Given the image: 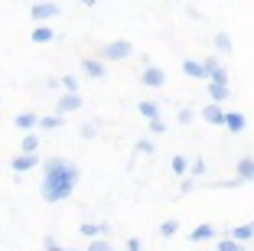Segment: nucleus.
Returning <instances> with one entry per match:
<instances>
[{
	"instance_id": "obj_1",
	"label": "nucleus",
	"mask_w": 254,
	"mask_h": 251,
	"mask_svg": "<svg viewBox=\"0 0 254 251\" xmlns=\"http://www.w3.org/2000/svg\"><path fill=\"white\" fill-rule=\"evenodd\" d=\"M78 179H82L78 163H72L68 157H49V160H43L39 196H43L46 202H65V199H72Z\"/></svg>"
},
{
	"instance_id": "obj_2",
	"label": "nucleus",
	"mask_w": 254,
	"mask_h": 251,
	"mask_svg": "<svg viewBox=\"0 0 254 251\" xmlns=\"http://www.w3.org/2000/svg\"><path fill=\"white\" fill-rule=\"evenodd\" d=\"M134 56V46L127 43V39H114V43H105L98 49V59L101 62H124Z\"/></svg>"
},
{
	"instance_id": "obj_3",
	"label": "nucleus",
	"mask_w": 254,
	"mask_h": 251,
	"mask_svg": "<svg viewBox=\"0 0 254 251\" xmlns=\"http://www.w3.org/2000/svg\"><path fill=\"white\" fill-rule=\"evenodd\" d=\"M30 16L36 20V26H46V20L59 16V3H33V7H30Z\"/></svg>"
},
{
	"instance_id": "obj_4",
	"label": "nucleus",
	"mask_w": 254,
	"mask_h": 251,
	"mask_svg": "<svg viewBox=\"0 0 254 251\" xmlns=\"http://www.w3.org/2000/svg\"><path fill=\"white\" fill-rule=\"evenodd\" d=\"M140 82L147 85V88H163V85H166V72H163V69H157V66H143Z\"/></svg>"
},
{
	"instance_id": "obj_5",
	"label": "nucleus",
	"mask_w": 254,
	"mask_h": 251,
	"mask_svg": "<svg viewBox=\"0 0 254 251\" xmlns=\"http://www.w3.org/2000/svg\"><path fill=\"white\" fill-rule=\"evenodd\" d=\"M10 167H13V173H30L39 167V154H16L10 160Z\"/></svg>"
},
{
	"instance_id": "obj_6",
	"label": "nucleus",
	"mask_w": 254,
	"mask_h": 251,
	"mask_svg": "<svg viewBox=\"0 0 254 251\" xmlns=\"http://www.w3.org/2000/svg\"><path fill=\"white\" fill-rule=\"evenodd\" d=\"M82 95H59V101H56V114L59 118H65V114H72V111L82 108Z\"/></svg>"
},
{
	"instance_id": "obj_7",
	"label": "nucleus",
	"mask_w": 254,
	"mask_h": 251,
	"mask_svg": "<svg viewBox=\"0 0 254 251\" xmlns=\"http://www.w3.org/2000/svg\"><path fill=\"white\" fill-rule=\"evenodd\" d=\"M225 131H232V134H245L248 127V118L241 114V111H225V121H222Z\"/></svg>"
},
{
	"instance_id": "obj_8",
	"label": "nucleus",
	"mask_w": 254,
	"mask_h": 251,
	"mask_svg": "<svg viewBox=\"0 0 254 251\" xmlns=\"http://www.w3.org/2000/svg\"><path fill=\"white\" fill-rule=\"evenodd\" d=\"M235 179L238 183H254V157H241L235 163Z\"/></svg>"
},
{
	"instance_id": "obj_9",
	"label": "nucleus",
	"mask_w": 254,
	"mask_h": 251,
	"mask_svg": "<svg viewBox=\"0 0 254 251\" xmlns=\"http://www.w3.org/2000/svg\"><path fill=\"white\" fill-rule=\"evenodd\" d=\"M199 114H202V121H205V124H215V127L225 121V108H222V104H205Z\"/></svg>"
},
{
	"instance_id": "obj_10",
	"label": "nucleus",
	"mask_w": 254,
	"mask_h": 251,
	"mask_svg": "<svg viewBox=\"0 0 254 251\" xmlns=\"http://www.w3.org/2000/svg\"><path fill=\"white\" fill-rule=\"evenodd\" d=\"M82 72H85V79H105L108 69H105V62H101V59H85L82 62Z\"/></svg>"
},
{
	"instance_id": "obj_11",
	"label": "nucleus",
	"mask_w": 254,
	"mask_h": 251,
	"mask_svg": "<svg viewBox=\"0 0 254 251\" xmlns=\"http://www.w3.org/2000/svg\"><path fill=\"white\" fill-rule=\"evenodd\" d=\"M13 124L20 127V131H26V134H33V127L39 124V114H33V111H20L13 118Z\"/></svg>"
},
{
	"instance_id": "obj_12",
	"label": "nucleus",
	"mask_w": 254,
	"mask_h": 251,
	"mask_svg": "<svg viewBox=\"0 0 254 251\" xmlns=\"http://www.w3.org/2000/svg\"><path fill=\"white\" fill-rule=\"evenodd\" d=\"M183 75H186V79H195V82H205V69L195 59H183Z\"/></svg>"
},
{
	"instance_id": "obj_13",
	"label": "nucleus",
	"mask_w": 254,
	"mask_h": 251,
	"mask_svg": "<svg viewBox=\"0 0 254 251\" xmlns=\"http://www.w3.org/2000/svg\"><path fill=\"white\" fill-rule=\"evenodd\" d=\"M228 238H232V242H238V245H251L254 242V232H251V225H235L232 232H228Z\"/></svg>"
},
{
	"instance_id": "obj_14",
	"label": "nucleus",
	"mask_w": 254,
	"mask_h": 251,
	"mask_svg": "<svg viewBox=\"0 0 254 251\" xmlns=\"http://www.w3.org/2000/svg\"><path fill=\"white\" fill-rule=\"evenodd\" d=\"M215 238V225H195L192 232H189V242H212Z\"/></svg>"
},
{
	"instance_id": "obj_15",
	"label": "nucleus",
	"mask_w": 254,
	"mask_h": 251,
	"mask_svg": "<svg viewBox=\"0 0 254 251\" xmlns=\"http://www.w3.org/2000/svg\"><path fill=\"white\" fill-rule=\"evenodd\" d=\"M170 170H173V176L186 179V176H189V157L176 154V157H173V160H170Z\"/></svg>"
},
{
	"instance_id": "obj_16",
	"label": "nucleus",
	"mask_w": 254,
	"mask_h": 251,
	"mask_svg": "<svg viewBox=\"0 0 254 251\" xmlns=\"http://www.w3.org/2000/svg\"><path fill=\"white\" fill-rule=\"evenodd\" d=\"M225 98H232L228 85H209V104H222Z\"/></svg>"
},
{
	"instance_id": "obj_17",
	"label": "nucleus",
	"mask_w": 254,
	"mask_h": 251,
	"mask_svg": "<svg viewBox=\"0 0 254 251\" xmlns=\"http://www.w3.org/2000/svg\"><path fill=\"white\" fill-rule=\"evenodd\" d=\"M137 111H140L147 121H160V104L157 101H140V104H137Z\"/></svg>"
},
{
	"instance_id": "obj_18",
	"label": "nucleus",
	"mask_w": 254,
	"mask_h": 251,
	"mask_svg": "<svg viewBox=\"0 0 254 251\" xmlns=\"http://www.w3.org/2000/svg\"><path fill=\"white\" fill-rule=\"evenodd\" d=\"M209 173V163L202 160V157H195V160H189V179H199Z\"/></svg>"
},
{
	"instance_id": "obj_19",
	"label": "nucleus",
	"mask_w": 254,
	"mask_h": 251,
	"mask_svg": "<svg viewBox=\"0 0 254 251\" xmlns=\"http://www.w3.org/2000/svg\"><path fill=\"white\" fill-rule=\"evenodd\" d=\"M62 124H65V118H59V114H46V118H39L36 127H43V131H59Z\"/></svg>"
},
{
	"instance_id": "obj_20",
	"label": "nucleus",
	"mask_w": 254,
	"mask_h": 251,
	"mask_svg": "<svg viewBox=\"0 0 254 251\" xmlns=\"http://www.w3.org/2000/svg\"><path fill=\"white\" fill-rule=\"evenodd\" d=\"M39 150V134H26L20 144V154H36Z\"/></svg>"
},
{
	"instance_id": "obj_21",
	"label": "nucleus",
	"mask_w": 254,
	"mask_h": 251,
	"mask_svg": "<svg viewBox=\"0 0 254 251\" xmlns=\"http://www.w3.org/2000/svg\"><path fill=\"white\" fill-rule=\"evenodd\" d=\"M134 150H137V154H143V157H153V154H157V144L150 141V137H140V141L134 144Z\"/></svg>"
},
{
	"instance_id": "obj_22",
	"label": "nucleus",
	"mask_w": 254,
	"mask_h": 251,
	"mask_svg": "<svg viewBox=\"0 0 254 251\" xmlns=\"http://www.w3.org/2000/svg\"><path fill=\"white\" fill-rule=\"evenodd\" d=\"M53 39H56V33L49 26H36L33 30V43H53Z\"/></svg>"
},
{
	"instance_id": "obj_23",
	"label": "nucleus",
	"mask_w": 254,
	"mask_h": 251,
	"mask_svg": "<svg viewBox=\"0 0 254 251\" xmlns=\"http://www.w3.org/2000/svg\"><path fill=\"white\" fill-rule=\"evenodd\" d=\"M215 49L222 52V56H228V52H232V36H228V33H215Z\"/></svg>"
},
{
	"instance_id": "obj_24",
	"label": "nucleus",
	"mask_w": 254,
	"mask_h": 251,
	"mask_svg": "<svg viewBox=\"0 0 254 251\" xmlns=\"http://www.w3.org/2000/svg\"><path fill=\"white\" fill-rule=\"evenodd\" d=\"M59 85L65 88V95H78V79H75V75H62Z\"/></svg>"
},
{
	"instance_id": "obj_25",
	"label": "nucleus",
	"mask_w": 254,
	"mask_h": 251,
	"mask_svg": "<svg viewBox=\"0 0 254 251\" xmlns=\"http://www.w3.org/2000/svg\"><path fill=\"white\" fill-rule=\"evenodd\" d=\"M218 251H248V248L238 245V242H232L228 235H222V238H218Z\"/></svg>"
},
{
	"instance_id": "obj_26",
	"label": "nucleus",
	"mask_w": 254,
	"mask_h": 251,
	"mask_svg": "<svg viewBox=\"0 0 254 251\" xmlns=\"http://www.w3.org/2000/svg\"><path fill=\"white\" fill-rule=\"evenodd\" d=\"M176 232H180V222H176V219H166L163 225H160V235H163V238H173Z\"/></svg>"
},
{
	"instance_id": "obj_27",
	"label": "nucleus",
	"mask_w": 254,
	"mask_h": 251,
	"mask_svg": "<svg viewBox=\"0 0 254 251\" xmlns=\"http://www.w3.org/2000/svg\"><path fill=\"white\" fill-rule=\"evenodd\" d=\"M43 248H46V251H78V248H65V245H59L53 235H46V238H43Z\"/></svg>"
},
{
	"instance_id": "obj_28",
	"label": "nucleus",
	"mask_w": 254,
	"mask_h": 251,
	"mask_svg": "<svg viewBox=\"0 0 254 251\" xmlns=\"http://www.w3.org/2000/svg\"><path fill=\"white\" fill-rule=\"evenodd\" d=\"M85 251H114V248H111L108 238H95V242H88V248H85Z\"/></svg>"
},
{
	"instance_id": "obj_29",
	"label": "nucleus",
	"mask_w": 254,
	"mask_h": 251,
	"mask_svg": "<svg viewBox=\"0 0 254 251\" xmlns=\"http://www.w3.org/2000/svg\"><path fill=\"white\" fill-rule=\"evenodd\" d=\"M78 134H82V141H91V137H98V124H91V121H88V124L78 127Z\"/></svg>"
},
{
	"instance_id": "obj_30",
	"label": "nucleus",
	"mask_w": 254,
	"mask_h": 251,
	"mask_svg": "<svg viewBox=\"0 0 254 251\" xmlns=\"http://www.w3.org/2000/svg\"><path fill=\"white\" fill-rule=\"evenodd\" d=\"M176 118H180V124H192V121H195V111L192 108H180V114H176Z\"/></svg>"
},
{
	"instance_id": "obj_31",
	"label": "nucleus",
	"mask_w": 254,
	"mask_h": 251,
	"mask_svg": "<svg viewBox=\"0 0 254 251\" xmlns=\"http://www.w3.org/2000/svg\"><path fill=\"white\" fill-rule=\"evenodd\" d=\"M150 134H166V121H150Z\"/></svg>"
},
{
	"instance_id": "obj_32",
	"label": "nucleus",
	"mask_w": 254,
	"mask_h": 251,
	"mask_svg": "<svg viewBox=\"0 0 254 251\" xmlns=\"http://www.w3.org/2000/svg\"><path fill=\"white\" fill-rule=\"evenodd\" d=\"M127 251H143L140 238H127Z\"/></svg>"
},
{
	"instance_id": "obj_33",
	"label": "nucleus",
	"mask_w": 254,
	"mask_h": 251,
	"mask_svg": "<svg viewBox=\"0 0 254 251\" xmlns=\"http://www.w3.org/2000/svg\"><path fill=\"white\" fill-rule=\"evenodd\" d=\"M180 189H183V192H192V189H195V179H189V176H186V179L180 183Z\"/></svg>"
},
{
	"instance_id": "obj_34",
	"label": "nucleus",
	"mask_w": 254,
	"mask_h": 251,
	"mask_svg": "<svg viewBox=\"0 0 254 251\" xmlns=\"http://www.w3.org/2000/svg\"><path fill=\"white\" fill-rule=\"evenodd\" d=\"M186 13L192 16V20H202V13H199V7H186Z\"/></svg>"
},
{
	"instance_id": "obj_35",
	"label": "nucleus",
	"mask_w": 254,
	"mask_h": 251,
	"mask_svg": "<svg viewBox=\"0 0 254 251\" xmlns=\"http://www.w3.org/2000/svg\"><path fill=\"white\" fill-rule=\"evenodd\" d=\"M248 225H251V232H254V222H248Z\"/></svg>"
}]
</instances>
